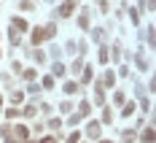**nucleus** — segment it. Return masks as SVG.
<instances>
[{"label":"nucleus","instance_id":"1","mask_svg":"<svg viewBox=\"0 0 156 143\" xmlns=\"http://www.w3.org/2000/svg\"><path fill=\"white\" fill-rule=\"evenodd\" d=\"M57 35V27L54 24H48V27H35L30 35V41H32V46H38V43H43L46 38H54Z\"/></svg>","mask_w":156,"mask_h":143},{"label":"nucleus","instance_id":"2","mask_svg":"<svg viewBox=\"0 0 156 143\" xmlns=\"http://www.w3.org/2000/svg\"><path fill=\"white\" fill-rule=\"evenodd\" d=\"M78 6H76V0H65L62 3V8H59V16H70L73 11H76Z\"/></svg>","mask_w":156,"mask_h":143},{"label":"nucleus","instance_id":"3","mask_svg":"<svg viewBox=\"0 0 156 143\" xmlns=\"http://www.w3.org/2000/svg\"><path fill=\"white\" fill-rule=\"evenodd\" d=\"M14 135L19 138V141H27V138H30V130L24 127V124H16V127H14Z\"/></svg>","mask_w":156,"mask_h":143},{"label":"nucleus","instance_id":"4","mask_svg":"<svg viewBox=\"0 0 156 143\" xmlns=\"http://www.w3.org/2000/svg\"><path fill=\"white\" fill-rule=\"evenodd\" d=\"M86 138H100V124H97V122H89V127H86Z\"/></svg>","mask_w":156,"mask_h":143},{"label":"nucleus","instance_id":"5","mask_svg":"<svg viewBox=\"0 0 156 143\" xmlns=\"http://www.w3.org/2000/svg\"><path fill=\"white\" fill-rule=\"evenodd\" d=\"M105 103V97H102V84H97L94 86V105H102Z\"/></svg>","mask_w":156,"mask_h":143},{"label":"nucleus","instance_id":"6","mask_svg":"<svg viewBox=\"0 0 156 143\" xmlns=\"http://www.w3.org/2000/svg\"><path fill=\"white\" fill-rule=\"evenodd\" d=\"M11 24H14V27H19V30H30V24H27L24 19H19V16H14V19H11Z\"/></svg>","mask_w":156,"mask_h":143},{"label":"nucleus","instance_id":"7","mask_svg":"<svg viewBox=\"0 0 156 143\" xmlns=\"http://www.w3.org/2000/svg\"><path fill=\"white\" fill-rule=\"evenodd\" d=\"M65 92H67V95H76V92H78V84H76V81H67V84H65Z\"/></svg>","mask_w":156,"mask_h":143},{"label":"nucleus","instance_id":"8","mask_svg":"<svg viewBox=\"0 0 156 143\" xmlns=\"http://www.w3.org/2000/svg\"><path fill=\"white\" fill-rule=\"evenodd\" d=\"M113 81H116V76L113 73H105L102 76V86H113Z\"/></svg>","mask_w":156,"mask_h":143},{"label":"nucleus","instance_id":"9","mask_svg":"<svg viewBox=\"0 0 156 143\" xmlns=\"http://www.w3.org/2000/svg\"><path fill=\"white\" fill-rule=\"evenodd\" d=\"M143 143H154V130H151V127L143 132Z\"/></svg>","mask_w":156,"mask_h":143},{"label":"nucleus","instance_id":"10","mask_svg":"<svg viewBox=\"0 0 156 143\" xmlns=\"http://www.w3.org/2000/svg\"><path fill=\"white\" fill-rule=\"evenodd\" d=\"M22 76H24V79H27V81H32V79H35V76H38V70H35V68H27V70H24Z\"/></svg>","mask_w":156,"mask_h":143},{"label":"nucleus","instance_id":"11","mask_svg":"<svg viewBox=\"0 0 156 143\" xmlns=\"http://www.w3.org/2000/svg\"><path fill=\"white\" fill-rule=\"evenodd\" d=\"M132 113H135V103H126L124 111H121V116H132Z\"/></svg>","mask_w":156,"mask_h":143},{"label":"nucleus","instance_id":"12","mask_svg":"<svg viewBox=\"0 0 156 143\" xmlns=\"http://www.w3.org/2000/svg\"><path fill=\"white\" fill-rule=\"evenodd\" d=\"M102 122H105V124H110V122H113V111H110V108H105V111H102Z\"/></svg>","mask_w":156,"mask_h":143},{"label":"nucleus","instance_id":"13","mask_svg":"<svg viewBox=\"0 0 156 143\" xmlns=\"http://www.w3.org/2000/svg\"><path fill=\"white\" fill-rule=\"evenodd\" d=\"M78 22H81V27H83V30H89V14H86V11L81 14V19H78Z\"/></svg>","mask_w":156,"mask_h":143},{"label":"nucleus","instance_id":"14","mask_svg":"<svg viewBox=\"0 0 156 143\" xmlns=\"http://www.w3.org/2000/svg\"><path fill=\"white\" fill-rule=\"evenodd\" d=\"M19 8H22V11H32V8H35V6H32L30 0H22V3H19Z\"/></svg>","mask_w":156,"mask_h":143},{"label":"nucleus","instance_id":"15","mask_svg":"<svg viewBox=\"0 0 156 143\" xmlns=\"http://www.w3.org/2000/svg\"><path fill=\"white\" fill-rule=\"evenodd\" d=\"M113 103H116V105H124V92H116V95H113Z\"/></svg>","mask_w":156,"mask_h":143},{"label":"nucleus","instance_id":"16","mask_svg":"<svg viewBox=\"0 0 156 143\" xmlns=\"http://www.w3.org/2000/svg\"><path fill=\"white\" fill-rule=\"evenodd\" d=\"M81 119H83V116H81V113H73V116H70V119H67V124H70V127H73V124H78V122H81Z\"/></svg>","mask_w":156,"mask_h":143},{"label":"nucleus","instance_id":"17","mask_svg":"<svg viewBox=\"0 0 156 143\" xmlns=\"http://www.w3.org/2000/svg\"><path fill=\"white\" fill-rule=\"evenodd\" d=\"M92 111V105H89V103H86V100H83V103H81V116H86V113Z\"/></svg>","mask_w":156,"mask_h":143},{"label":"nucleus","instance_id":"18","mask_svg":"<svg viewBox=\"0 0 156 143\" xmlns=\"http://www.w3.org/2000/svg\"><path fill=\"white\" fill-rule=\"evenodd\" d=\"M92 73H94L92 68H86V70H83V84H89V81H92Z\"/></svg>","mask_w":156,"mask_h":143},{"label":"nucleus","instance_id":"19","mask_svg":"<svg viewBox=\"0 0 156 143\" xmlns=\"http://www.w3.org/2000/svg\"><path fill=\"white\" fill-rule=\"evenodd\" d=\"M54 76H65V68L59 62H54Z\"/></svg>","mask_w":156,"mask_h":143},{"label":"nucleus","instance_id":"20","mask_svg":"<svg viewBox=\"0 0 156 143\" xmlns=\"http://www.w3.org/2000/svg\"><path fill=\"white\" fill-rule=\"evenodd\" d=\"M81 138H83V135H81V132H73V135H70V138H67V143H78V141H81Z\"/></svg>","mask_w":156,"mask_h":143},{"label":"nucleus","instance_id":"21","mask_svg":"<svg viewBox=\"0 0 156 143\" xmlns=\"http://www.w3.org/2000/svg\"><path fill=\"white\" fill-rule=\"evenodd\" d=\"M135 138H137V135H135L132 130H126V132H124V141H126V143H129V141H135Z\"/></svg>","mask_w":156,"mask_h":143},{"label":"nucleus","instance_id":"22","mask_svg":"<svg viewBox=\"0 0 156 143\" xmlns=\"http://www.w3.org/2000/svg\"><path fill=\"white\" fill-rule=\"evenodd\" d=\"M43 86H48V89H51V86H54V76H46V79H43Z\"/></svg>","mask_w":156,"mask_h":143},{"label":"nucleus","instance_id":"23","mask_svg":"<svg viewBox=\"0 0 156 143\" xmlns=\"http://www.w3.org/2000/svg\"><path fill=\"white\" fill-rule=\"evenodd\" d=\"M5 116H8V119H16V116H19V111H16V108H8V111H5Z\"/></svg>","mask_w":156,"mask_h":143},{"label":"nucleus","instance_id":"24","mask_svg":"<svg viewBox=\"0 0 156 143\" xmlns=\"http://www.w3.org/2000/svg\"><path fill=\"white\" fill-rule=\"evenodd\" d=\"M100 62H108V49H100Z\"/></svg>","mask_w":156,"mask_h":143},{"label":"nucleus","instance_id":"25","mask_svg":"<svg viewBox=\"0 0 156 143\" xmlns=\"http://www.w3.org/2000/svg\"><path fill=\"white\" fill-rule=\"evenodd\" d=\"M11 103H22V92H14L11 95Z\"/></svg>","mask_w":156,"mask_h":143},{"label":"nucleus","instance_id":"26","mask_svg":"<svg viewBox=\"0 0 156 143\" xmlns=\"http://www.w3.org/2000/svg\"><path fill=\"white\" fill-rule=\"evenodd\" d=\"M41 143H57V138H54V135H48V138H43Z\"/></svg>","mask_w":156,"mask_h":143},{"label":"nucleus","instance_id":"27","mask_svg":"<svg viewBox=\"0 0 156 143\" xmlns=\"http://www.w3.org/2000/svg\"><path fill=\"white\" fill-rule=\"evenodd\" d=\"M0 105H3V95H0Z\"/></svg>","mask_w":156,"mask_h":143},{"label":"nucleus","instance_id":"28","mask_svg":"<svg viewBox=\"0 0 156 143\" xmlns=\"http://www.w3.org/2000/svg\"><path fill=\"white\" fill-rule=\"evenodd\" d=\"M100 143H110V141H100Z\"/></svg>","mask_w":156,"mask_h":143},{"label":"nucleus","instance_id":"29","mask_svg":"<svg viewBox=\"0 0 156 143\" xmlns=\"http://www.w3.org/2000/svg\"><path fill=\"white\" fill-rule=\"evenodd\" d=\"M48 3H54V0H48Z\"/></svg>","mask_w":156,"mask_h":143}]
</instances>
